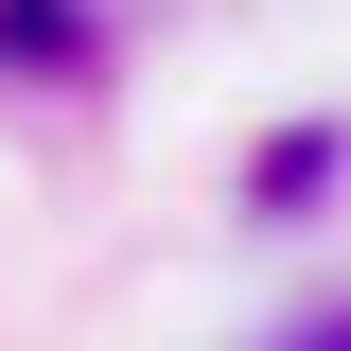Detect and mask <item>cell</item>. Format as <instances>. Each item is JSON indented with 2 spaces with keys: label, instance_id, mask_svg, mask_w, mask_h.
I'll return each instance as SVG.
<instances>
[{
  "label": "cell",
  "instance_id": "obj_1",
  "mask_svg": "<svg viewBox=\"0 0 351 351\" xmlns=\"http://www.w3.org/2000/svg\"><path fill=\"white\" fill-rule=\"evenodd\" d=\"M299 351H351V316H299Z\"/></svg>",
  "mask_w": 351,
  "mask_h": 351
}]
</instances>
